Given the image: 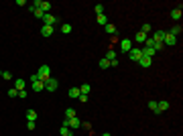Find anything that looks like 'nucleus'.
<instances>
[{
	"label": "nucleus",
	"instance_id": "1",
	"mask_svg": "<svg viewBox=\"0 0 183 136\" xmlns=\"http://www.w3.org/2000/svg\"><path fill=\"white\" fill-rule=\"evenodd\" d=\"M49 71H51V69H49V65H41V67H39V71H37V75H39V79H41L43 83H45L47 79L51 77V75H49Z\"/></svg>",
	"mask_w": 183,
	"mask_h": 136
},
{
	"label": "nucleus",
	"instance_id": "2",
	"mask_svg": "<svg viewBox=\"0 0 183 136\" xmlns=\"http://www.w3.org/2000/svg\"><path fill=\"white\" fill-rule=\"evenodd\" d=\"M128 57H130V61H137V63H138V59L142 57V51L137 49V47H132V49L128 51Z\"/></svg>",
	"mask_w": 183,
	"mask_h": 136
},
{
	"label": "nucleus",
	"instance_id": "3",
	"mask_svg": "<svg viewBox=\"0 0 183 136\" xmlns=\"http://www.w3.org/2000/svg\"><path fill=\"white\" fill-rule=\"evenodd\" d=\"M57 86H59V81H57L55 77H49V79L45 81V90L47 91H55L57 90Z\"/></svg>",
	"mask_w": 183,
	"mask_h": 136
},
{
	"label": "nucleus",
	"instance_id": "4",
	"mask_svg": "<svg viewBox=\"0 0 183 136\" xmlns=\"http://www.w3.org/2000/svg\"><path fill=\"white\" fill-rule=\"evenodd\" d=\"M67 126L71 128V130H75V128H80L82 126V120L75 116V118H67Z\"/></svg>",
	"mask_w": 183,
	"mask_h": 136
},
{
	"label": "nucleus",
	"instance_id": "5",
	"mask_svg": "<svg viewBox=\"0 0 183 136\" xmlns=\"http://www.w3.org/2000/svg\"><path fill=\"white\" fill-rule=\"evenodd\" d=\"M43 22H45L47 27H53V22H59V18H57V16H53V14H49V12H47L45 16H43Z\"/></svg>",
	"mask_w": 183,
	"mask_h": 136
},
{
	"label": "nucleus",
	"instance_id": "6",
	"mask_svg": "<svg viewBox=\"0 0 183 136\" xmlns=\"http://www.w3.org/2000/svg\"><path fill=\"white\" fill-rule=\"evenodd\" d=\"M138 65H140V67H144V69H149V67L153 65V59H151V57H144V55H142V57L138 59Z\"/></svg>",
	"mask_w": 183,
	"mask_h": 136
},
{
	"label": "nucleus",
	"instance_id": "7",
	"mask_svg": "<svg viewBox=\"0 0 183 136\" xmlns=\"http://www.w3.org/2000/svg\"><path fill=\"white\" fill-rule=\"evenodd\" d=\"M120 49H122V53H128V51L132 49V43H130V39H122V41H120Z\"/></svg>",
	"mask_w": 183,
	"mask_h": 136
},
{
	"label": "nucleus",
	"instance_id": "8",
	"mask_svg": "<svg viewBox=\"0 0 183 136\" xmlns=\"http://www.w3.org/2000/svg\"><path fill=\"white\" fill-rule=\"evenodd\" d=\"M163 43L173 47V45H177V37H173L171 33H167V35H165V39H163Z\"/></svg>",
	"mask_w": 183,
	"mask_h": 136
},
{
	"label": "nucleus",
	"instance_id": "9",
	"mask_svg": "<svg viewBox=\"0 0 183 136\" xmlns=\"http://www.w3.org/2000/svg\"><path fill=\"white\" fill-rule=\"evenodd\" d=\"M165 31H155V35H153V41L155 43H163V39H165Z\"/></svg>",
	"mask_w": 183,
	"mask_h": 136
},
{
	"label": "nucleus",
	"instance_id": "10",
	"mask_svg": "<svg viewBox=\"0 0 183 136\" xmlns=\"http://www.w3.org/2000/svg\"><path fill=\"white\" fill-rule=\"evenodd\" d=\"M157 110H159V114H161V112H167V110H169V102H167V100L157 102Z\"/></svg>",
	"mask_w": 183,
	"mask_h": 136
},
{
	"label": "nucleus",
	"instance_id": "11",
	"mask_svg": "<svg viewBox=\"0 0 183 136\" xmlns=\"http://www.w3.org/2000/svg\"><path fill=\"white\" fill-rule=\"evenodd\" d=\"M53 33H55V29H53V27H47V25H43V29H41V35H43V37H51Z\"/></svg>",
	"mask_w": 183,
	"mask_h": 136
},
{
	"label": "nucleus",
	"instance_id": "12",
	"mask_svg": "<svg viewBox=\"0 0 183 136\" xmlns=\"http://www.w3.org/2000/svg\"><path fill=\"white\" fill-rule=\"evenodd\" d=\"M140 51H142V55H144V57H151V59H153V55L157 53L153 47H144V49H140Z\"/></svg>",
	"mask_w": 183,
	"mask_h": 136
},
{
	"label": "nucleus",
	"instance_id": "13",
	"mask_svg": "<svg viewBox=\"0 0 183 136\" xmlns=\"http://www.w3.org/2000/svg\"><path fill=\"white\" fill-rule=\"evenodd\" d=\"M181 25H173V29H171V31H169V33H171V35H173V37H177V39H179V35H181Z\"/></svg>",
	"mask_w": 183,
	"mask_h": 136
},
{
	"label": "nucleus",
	"instance_id": "14",
	"mask_svg": "<svg viewBox=\"0 0 183 136\" xmlns=\"http://www.w3.org/2000/svg\"><path fill=\"white\" fill-rule=\"evenodd\" d=\"M45 90V83H43V81H41V79H39V81H35V83H33V91H43Z\"/></svg>",
	"mask_w": 183,
	"mask_h": 136
},
{
	"label": "nucleus",
	"instance_id": "15",
	"mask_svg": "<svg viewBox=\"0 0 183 136\" xmlns=\"http://www.w3.org/2000/svg\"><path fill=\"white\" fill-rule=\"evenodd\" d=\"M171 18H173V20H181V8L171 10Z\"/></svg>",
	"mask_w": 183,
	"mask_h": 136
},
{
	"label": "nucleus",
	"instance_id": "16",
	"mask_svg": "<svg viewBox=\"0 0 183 136\" xmlns=\"http://www.w3.org/2000/svg\"><path fill=\"white\" fill-rule=\"evenodd\" d=\"M98 25L106 27V25H108V16H106V14H98Z\"/></svg>",
	"mask_w": 183,
	"mask_h": 136
},
{
	"label": "nucleus",
	"instance_id": "17",
	"mask_svg": "<svg viewBox=\"0 0 183 136\" xmlns=\"http://www.w3.org/2000/svg\"><path fill=\"white\" fill-rule=\"evenodd\" d=\"M71 31H73V29H71V25H67V22H63V25H61V33H63V35H69Z\"/></svg>",
	"mask_w": 183,
	"mask_h": 136
},
{
	"label": "nucleus",
	"instance_id": "18",
	"mask_svg": "<svg viewBox=\"0 0 183 136\" xmlns=\"http://www.w3.org/2000/svg\"><path fill=\"white\" fill-rule=\"evenodd\" d=\"M14 90H16V91L25 90V79H20V77H18V79H16V83H14Z\"/></svg>",
	"mask_w": 183,
	"mask_h": 136
},
{
	"label": "nucleus",
	"instance_id": "19",
	"mask_svg": "<svg viewBox=\"0 0 183 136\" xmlns=\"http://www.w3.org/2000/svg\"><path fill=\"white\" fill-rule=\"evenodd\" d=\"M134 41H137V43H144V41H146V35L138 31V33H137V37H134Z\"/></svg>",
	"mask_w": 183,
	"mask_h": 136
},
{
	"label": "nucleus",
	"instance_id": "20",
	"mask_svg": "<svg viewBox=\"0 0 183 136\" xmlns=\"http://www.w3.org/2000/svg\"><path fill=\"white\" fill-rule=\"evenodd\" d=\"M61 136H73L71 128H69V126H61Z\"/></svg>",
	"mask_w": 183,
	"mask_h": 136
},
{
	"label": "nucleus",
	"instance_id": "21",
	"mask_svg": "<svg viewBox=\"0 0 183 136\" xmlns=\"http://www.w3.org/2000/svg\"><path fill=\"white\" fill-rule=\"evenodd\" d=\"M27 120H33L35 122L37 120V112L35 110H27Z\"/></svg>",
	"mask_w": 183,
	"mask_h": 136
},
{
	"label": "nucleus",
	"instance_id": "22",
	"mask_svg": "<svg viewBox=\"0 0 183 136\" xmlns=\"http://www.w3.org/2000/svg\"><path fill=\"white\" fill-rule=\"evenodd\" d=\"M90 90H92V86H90V83H84V86L80 88V93H84V95H88V93H90Z\"/></svg>",
	"mask_w": 183,
	"mask_h": 136
},
{
	"label": "nucleus",
	"instance_id": "23",
	"mask_svg": "<svg viewBox=\"0 0 183 136\" xmlns=\"http://www.w3.org/2000/svg\"><path fill=\"white\" fill-rule=\"evenodd\" d=\"M106 33H108V35H116V27L108 22V25H106Z\"/></svg>",
	"mask_w": 183,
	"mask_h": 136
},
{
	"label": "nucleus",
	"instance_id": "24",
	"mask_svg": "<svg viewBox=\"0 0 183 136\" xmlns=\"http://www.w3.org/2000/svg\"><path fill=\"white\" fill-rule=\"evenodd\" d=\"M49 8H51V2H47V0H43V2H41V10H43V12H49Z\"/></svg>",
	"mask_w": 183,
	"mask_h": 136
},
{
	"label": "nucleus",
	"instance_id": "25",
	"mask_svg": "<svg viewBox=\"0 0 183 136\" xmlns=\"http://www.w3.org/2000/svg\"><path fill=\"white\" fill-rule=\"evenodd\" d=\"M69 97H80V88H71L69 90Z\"/></svg>",
	"mask_w": 183,
	"mask_h": 136
},
{
	"label": "nucleus",
	"instance_id": "26",
	"mask_svg": "<svg viewBox=\"0 0 183 136\" xmlns=\"http://www.w3.org/2000/svg\"><path fill=\"white\" fill-rule=\"evenodd\" d=\"M33 14H35L37 18H41V20H43V16H45V12H43L41 8H35V10H33Z\"/></svg>",
	"mask_w": 183,
	"mask_h": 136
},
{
	"label": "nucleus",
	"instance_id": "27",
	"mask_svg": "<svg viewBox=\"0 0 183 136\" xmlns=\"http://www.w3.org/2000/svg\"><path fill=\"white\" fill-rule=\"evenodd\" d=\"M106 59H108V61H114V59H116V53H114V49H110V51L106 53Z\"/></svg>",
	"mask_w": 183,
	"mask_h": 136
},
{
	"label": "nucleus",
	"instance_id": "28",
	"mask_svg": "<svg viewBox=\"0 0 183 136\" xmlns=\"http://www.w3.org/2000/svg\"><path fill=\"white\" fill-rule=\"evenodd\" d=\"M100 67H102V69H108V67H110V61H108L106 57H104V59H100Z\"/></svg>",
	"mask_w": 183,
	"mask_h": 136
},
{
	"label": "nucleus",
	"instance_id": "29",
	"mask_svg": "<svg viewBox=\"0 0 183 136\" xmlns=\"http://www.w3.org/2000/svg\"><path fill=\"white\" fill-rule=\"evenodd\" d=\"M65 118H75V110L73 108H67L65 110Z\"/></svg>",
	"mask_w": 183,
	"mask_h": 136
},
{
	"label": "nucleus",
	"instance_id": "30",
	"mask_svg": "<svg viewBox=\"0 0 183 136\" xmlns=\"http://www.w3.org/2000/svg\"><path fill=\"white\" fill-rule=\"evenodd\" d=\"M94 10H96V14H104V4H96Z\"/></svg>",
	"mask_w": 183,
	"mask_h": 136
},
{
	"label": "nucleus",
	"instance_id": "31",
	"mask_svg": "<svg viewBox=\"0 0 183 136\" xmlns=\"http://www.w3.org/2000/svg\"><path fill=\"white\" fill-rule=\"evenodd\" d=\"M140 33L149 35V33H151V25H149V22H144V25H142V29H140Z\"/></svg>",
	"mask_w": 183,
	"mask_h": 136
},
{
	"label": "nucleus",
	"instance_id": "32",
	"mask_svg": "<svg viewBox=\"0 0 183 136\" xmlns=\"http://www.w3.org/2000/svg\"><path fill=\"white\" fill-rule=\"evenodd\" d=\"M149 108H151L153 112H157V114H159V110H157V102H149Z\"/></svg>",
	"mask_w": 183,
	"mask_h": 136
},
{
	"label": "nucleus",
	"instance_id": "33",
	"mask_svg": "<svg viewBox=\"0 0 183 136\" xmlns=\"http://www.w3.org/2000/svg\"><path fill=\"white\" fill-rule=\"evenodd\" d=\"M2 77H4V79H12V73H10V71H2Z\"/></svg>",
	"mask_w": 183,
	"mask_h": 136
},
{
	"label": "nucleus",
	"instance_id": "34",
	"mask_svg": "<svg viewBox=\"0 0 183 136\" xmlns=\"http://www.w3.org/2000/svg\"><path fill=\"white\" fill-rule=\"evenodd\" d=\"M35 126H37V124H35L33 120H29V122H27V128H29V130H35Z\"/></svg>",
	"mask_w": 183,
	"mask_h": 136
},
{
	"label": "nucleus",
	"instance_id": "35",
	"mask_svg": "<svg viewBox=\"0 0 183 136\" xmlns=\"http://www.w3.org/2000/svg\"><path fill=\"white\" fill-rule=\"evenodd\" d=\"M16 93H18V91L14 90V88H10V90H8V95H10V97H16Z\"/></svg>",
	"mask_w": 183,
	"mask_h": 136
},
{
	"label": "nucleus",
	"instance_id": "36",
	"mask_svg": "<svg viewBox=\"0 0 183 136\" xmlns=\"http://www.w3.org/2000/svg\"><path fill=\"white\" fill-rule=\"evenodd\" d=\"M144 43H146V47H153V45H155V41H153L151 37H146V41H144Z\"/></svg>",
	"mask_w": 183,
	"mask_h": 136
},
{
	"label": "nucleus",
	"instance_id": "37",
	"mask_svg": "<svg viewBox=\"0 0 183 136\" xmlns=\"http://www.w3.org/2000/svg\"><path fill=\"white\" fill-rule=\"evenodd\" d=\"M80 102H82V104H86V102H88V95H84V93H80Z\"/></svg>",
	"mask_w": 183,
	"mask_h": 136
},
{
	"label": "nucleus",
	"instance_id": "38",
	"mask_svg": "<svg viewBox=\"0 0 183 136\" xmlns=\"http://www.w3.org/2000/svg\"><path fill=\"white\" fill-rule=\"evenodd\" d=\"M18 97H20V100H25V97H27V91L20 90V91H18Z\"/></svg>",
	"mask_w": 183,
	"mask_h": 136
},
{
	"label": "nucleus",
	"instance_id": "39",
	"mask_svg": "<svg viewBox=\"0 0 183 136\" xmlns=\"http://www.w3.org/2000/svg\"><path fill=\"white\" fill-rule=\"evenodd\" d=\"M31 81H33V83H35V81H39V75H37V73H33V75H31Z\"/></svg>",
	"mask_w": 183,
	"mask_h": 136
},
{
	"label": "nucleus",
	"instance_id": "40",
	"mask_svg": "<svg viewBox=\"0 0 183 136\" xmlns=\"http://www.w3.org/2000/svg\"><path fill=\"white\" fill-rule=\"evenodd\" d=\"M102 136H112V134H110V132H104V134H102Z\"/></svg>",
	"mask_w": 183,
	"mask_h": 136
},
{
	"label": "nucleus",
	"instance_id": "41",
	"mask_svg": "<svg viewBox=\"0 0 183 136\" xmlns=\"http://www.w3.org/2000/svg\"><path fill=\"white\" fill-rule=\"evenodd\" d=\"M0 77H2V71H0Z\"/></svg>",
	"mask_w": 183,
	"mask_h": 136
}]
</instances>
